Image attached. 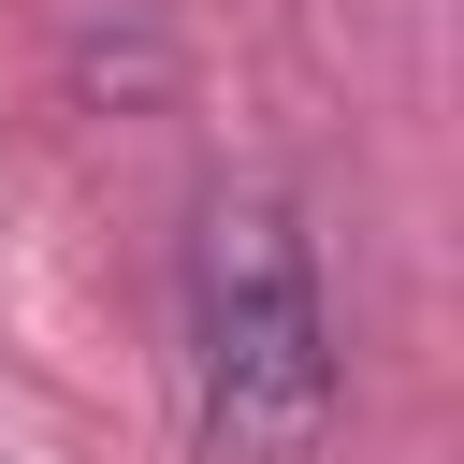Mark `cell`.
I'll return each instance as SVG.
<instances>
[{
    "instance_id": "obj_1",
    "label": "cell",
    "mask_w": 464,
    "mask_h": 464,
    "mask_svg": "<svg viewBox=\"0 0 464 464\" xmlns=\"http://www.w3.org/2000/svg\"><path fill=\"white\" fill-rule=\"evenodd\" d=\"M348 406L319 246L276 188L188 203V450L203 464H319Z\"/></svg>"
}]
</instances>
